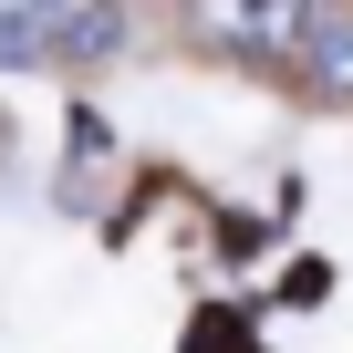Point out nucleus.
I'll use <instances>...</instances> for the list:
<instances>
[{
	"mask_svg": "<svg viewBox=\"0 0 353 353\" xmlns=\"http://www.w3.org/2000/svg\"><path fill=\"white\" fill-rule=\"evenodd\" d=\"M135 11H63V52H125Z\"/></svg>",
	"mask_w": 353,
	"mask_h": 353,
	"instance_id": "7ed1b4c3",
	"label": "nucleus"
},
{
	"mask_svg": "<svg viewBox=\"0 0 353 353\" xmlns=\"http://www.w3.org/2000/svg\"><path fill=\"white\" fill-rule=\"evenodd\" d=\"M42 52H63V11H0V63H42Z\"/></svg>",
	"mask_w": 353,
	"mask_h": 353,
	"instance_id": "f03ea898",
	"label": "nucleus"
},
{
	"mask_svg": "<svg viewBox=\"0 0 353 353\" xmlns=\"http://www.w3.org/2000/svg\"><path fill=\"white\" fill-rule=\"evenodd\" d=\"M301 73L322 94H353V11H312V42H301Z\"/></svg>",
	"mask_w": 353,
	"mask_h": 353,
	"instance_id": "f257e3e1",
	"label": "nucleus"
}]
</instances>
